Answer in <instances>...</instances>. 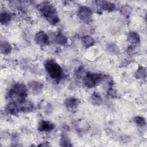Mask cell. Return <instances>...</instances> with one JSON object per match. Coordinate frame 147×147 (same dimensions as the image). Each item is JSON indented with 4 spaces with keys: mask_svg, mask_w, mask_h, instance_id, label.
<instances>
[{
    "mask_svg": "<svg viewBox=\"0 0 147 147\" xmlns=\"http://www.w3.org/2000/svg\"><path fill=\"white\" fill-rule=\"evenodd\" d=\"M55 125L48 121H41L38 126V129L41 131H48L53 130L55 128Z\"/></svg>",
    "mask_w": 147,
    "mask_h": 147,
    "instance_id": "obj_7",
    "label": "cell"
},
{
    "mask_svg": "<svg viewBox=\"0 0 147 147\" xmlns=\"http://www.w3.org/2000/svg\"><path fill=\"white\" fill-rule=\"evenodd\" d=\"M131 12H132V8L130 5L127 4L123 5L121 8V14L125 17L129 16L131 14Z\"/></svg>",
    "mask_w": 147,
    "mask_h": 147,
    "instance_id": "obj_19",
    "label": "cell"
},
{
    "mask_svg": "<svg viewBox=\"0 0 147 147\" xmlns=\"http://www.w3.org/2000/svg\"><path fill=\"white\" fill-rule=\"evenodd\" d=\"M109 51H110V52H113V53H116V52L118 51V49H117V47L115 45L113 44V45H110V46H109Z\"/></svg>",
    "mask_w": 147,
    "mask_h": 147,
    "instance_id": "obj_24",
    "label": "cell"
},
{
    "mask_svg": "<svg viewBox=\"0 0 147 147\" xmlns=\"http://www.w3.org/2000/svg\"><path fill=\"white\" fill-rule=\"evenodd\" d=\"M11 46L9 43L6 41L1 42V51L2 53L4 55H7L10 53L11 51Z\"/></svg>",
    "mask_w": 147,
    "mask_h": 147,
    "instance_id": "obj_14",
    "label": "cell"
},
{
    "mask_svg": "<svg viewBox=\"0 0 147 147\" xmlns=\"http://www.w3.org/2000/svg\"><path fill=\"white\" fill-rule=\"evenodd\" d=\"M90 101L93 105L95 106H99L102 103V99L98 93L94 92L90 97Z\"/></svg>",
    "mask_w": 147,
    "mask_h": 147,
    "instance_id": "obj_15",
    "label": "cell"
},
{
    "mask_svg": "<svg viewBox=\"0 0 147 147\" xmlns=\"http://www.w3.org/2000/svg\"><path fill=\"white\" fill-rule=\"evenodd\" d=\"M127 41L131 44H136L140 42V37L139 34L136 32H130L127 35Z\"/></svg>",
    "mask_w": 147,
    "mask_h": 147,
    "instance_id": "obj_12",
    "label": "cell"
},
{
    "mask_svg": "<svg viewBox=\"0 0 147 147\" xmlns=\"http://www.w3.org/2000/svg\"><path fill=\"white\" fill-rule=\"evenodd\" d=\"M39 10L47 20L51 24H56L59 21L56 10L54 6L49 2H44L38 6Z\"/></svg>",
    "mask_w": 147,
    "mask_h": 147,
    "instance_id": "obj_1",
    "label": "cell"
},
{
    "mask_svg": "<svg viewBox=\"0 0 147 147\" xmlns=\"http://www.w3.org/2000/svg\"><path fill=\"white\" fill-rule=\"evenodd\" d=\"M60 142H61L62 146H72V145L71 144L69 140L65 136H64L61 138Z\"/></svg>",
    "mask_w": 147,
    "mask_h": 147,
    "instance_id": "obj_23",
    "label": "cell"
},
{
    "mask_svg": "<svg viewBox=\"0 0 147 147\" xmlns=\"http://www.w3.org/2000/svg\"><path fill=\"white\" fill-rule=\"evenodd\" d=\"M55 40L56 42L60 45H65L68 41L67 37L62 33L57 34L55 37Z\"/></svg>",
    "mask_w": 147,
    "mask_h": 147,
    "instance_id": "obj_16",
    "label": "cell"
},
{
    "mask_svg": "<svg viewBox=\"0 0 147 147\" xmlns=\"http://www.w3.org/2000/svg\"><path fill=\"white\" fill-rule=\"evenodd\" d=\"M103 78L104 77L101 74L88 73L84 76L83 81L87 87L91 88L99 84Z\"/></svg>",
    "mask_w": 147,
    "mask_h": 147,
    "instance_id": "obj_4",
    "label": "cell"
},
{
    "mask_svg": "<svg viewBox=\"0 0 147 147\" xmlns=\"http://www.w3.org/2000/svg\"><path fill=\"white\" fill-rule=\"evenodd\" d=\"M92 14V11L88 7L81 6L79 7L78 16L82 21L86 23H88L91 20Z\"/></svg>",
    "mask_w": 147,
    "mask_h": 147,
    "instance_id": "obj_5",
    "label": "cell"
},
{
    "mask_svg": "<svg viewBox=\"0 0 147 147\" xmlns=\"http://www.w3.org/2000/svg\"><path fill=\"white\" fill-rule=\"evenodd\" d=\"M82 42L86 47H90L94 45L95 41L94 38L91 36L86 35L83 37Z\"/></svg>",
    "mask_w": 147,
    "mask_h": 147,
    "instance_id": "obj_17",
    "label": "cell"
},
{
    "mask_svg": "<svg viewBox=\"0 0 147 147\" xmlns=\"http://www.w3.org/2000/svg\"><path fill=\"white\" fill-rule=\"evenodd\" d=\"M7 109L8 111L12 115H16L20 110L19 106H18V105L16 103V102H10L7 105Z\"/></svg>",
    "mask_w": 147,
    "mask_h": 147,
    "instance_id": "obj_13",
    "label": "cell"
},
{
    "mask_svg": "<svg viewBox=\"0 0 147 147\" xmlns=\"http://www.w3.org/2000/svg\"><path fill=\"white\" fill-rule=\"evenodd\" d=\"M34 40L36 43L40 46H45L48 45L49 43L48 36L43 31L37 32L35 35Z\"/></svg>",
    "mask_w": 147,
    "mask_h": 147,
    "instance_id": "obj_6",
    "label": "cell"
},
{
    "mask_svg": "<svg viewBox=\"0 0 147 147\" xmlns=\"http://www.w3.org/2000/svg\"><path fill=\"white\" fill-rule=\"evenodd\" d=\"M29 90L34 94H38L41 92L43 86L42 84L38 81H31L28 84Z\"/></svg>",
    "mask_w": 147,
    "mask_h": 147,
    "instance_id": "obj_8",
    "label": "cell"
},
{
    "mask_svg": "<svg viewBox=\"0 0 147 147\" xmlns=\"http://www.w3.org/2000/svg\"><path fill=\"white\" fill-rule=\"evenodd\" d=\"M27 94L26 86L22 83H17L9 92L8 96L14 102L18 103L23 101Z\"/></svg>",
    "mask_w": 147,
    "mask_h": 147,
    "instance_id": "obj_2",
    "label": "cell"
},
{
    "mask_svg": "<svg viewBox=\"0 0 147 147\" xmlns=\"http://www.w3.org/2000/svg\"><path fill=\"white\" fill-rule=\"evenodd\" d=\"M45 68L49 76L53 79H60L63 71L60 65L53 60H48L45 63Z\"/></svg>",
    "mask_w": 147,
    "mask_h": 147,
    "instance_id": "obj_3",
    "label": "cell"
},
{
    "mask_svg": "<svg viewBox=\"0 0 147 147\" xmlns=\"http://www.w3.org/2000/svg\"><path fill=\"white\" fill-rule=\"evenodd\" d=\"M96 2L98 3V5L100 7V8L105 10H107L109 11H112L115 7V6L113 3L109 1H97Z\"/></svg>",
    "mask_w": 147,
    "mask_h": 147,
    "instance_id": "obj_9",
    "label": "cell"
},
{
    "mask_svg": "<svg viewBox=\"0 0 147 147\" xmlns=\"http://www.w3.org/2000/svg\"><path fill=\"white\" fill-rule=\"evenodd\" d=\"M19 109L22 111L28 112L33 109V105L30 101L24 100L21 102L19 103Z\"/></svg>",
    "mask_w": 147,
    "mask_h": 147,
    "instance_id": "obj_10",
    "label": "cell"
},
{
    "mask_svg": "<svg viewBox=\"0 0 147 147\" xmlns=\"http://www.w3.org/2000/svg\"><path fill=\"white\" fill-rule=\"evenodd\" d=\"M133 121L136 124L140 126H143L146 124V121L145 118L141 116H137L134 117L133 119Z\"/></svg>",
    "mask_w": 147,
    "mask_h": 147,
    "instance_id": "obj_22",
    "label": "cell"
},
{
    "mask_svg": "<svg viewBox=\"0 0 147 147\" xmlns=\"http://www.w3.org/2000/svg\"><path fill=\"white\" fill-rule=\"evenodd\" d=\"M79 102H80L78 99L74 97H71L65 100V104L67 107L71 109H75L78 107Z\"/></svg>",
    "mask_w": 147,
    "mask_h": 147,
    "instance_id": "obj_11",
    "label": "cell"
},
{
    "mask_svg": "<svg viewBox=\"0 0 147 147\" xmlns=\"http://www.w3.org/2000/svg\"><path fill=\"white\" fill-rule=\"evenodd\" d=\"M135 76L137 79H145L146 76V70L144 67H139L135 73Z\"/></svg>",
    "mask_w": 147,
    "mask_h": 147,
    "instance_id": "obj_18",
    "label": "cell"
},
{
    "mask_svg": "<svg viewBox=\"0 0 147 147\" xmlns=\"http://www.w3.org/2000/svg\"><path fill=\"white\" fill-rule=\"evenodd\" d=\"M89 128V125L87 122L85 121L82 120L78 122L77 124V129L80 131H84L88 130Z\"/></svg>",
    "mask_w": 147,
    "mask_h": 147,
    "instance_id": "obj_21",
    "label": "cell"
},
{
    "mask_svg": "<svg viewBox=\"0 0 147 147\" xmlns=\"http://www.w3.org/2000/svg\"><path fill=\"white\" fill-rule=\"evenodd\" d=\"M11 19V16L10 13L4 11L1 14L0 16V21L3 24L8 23Z\"/></svg>",
    "mask_w": 147,
    "mask_h": 147,
    "instance_id": "obj_20",
    "label": "cell"
}]
</instances>
